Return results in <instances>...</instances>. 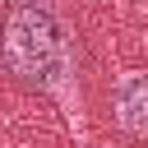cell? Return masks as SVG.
Masks as SVG:
<instances>
[{
    "label": "cell",
    "mask_w": 148,
    "mask_h": 148,
    "mask_svg": "<svg viewBox=\"0 0 148 148\" xmlns=\"http://www.w3.org/2000/svg\"><path fill=\"white\" fill-rule=\"evenodd\" d=\"M116 125L134 139H148V69H125L111 88Z\"/></svg>",
    "instance_id": "obj_2"
},
{
    "label": "cell",
    "mask_w": 148,
    "mask_h": 148,
    "mask_svg": "<svg viewBox=\"0 0 148 148\" xmlns=\"http://www.w3.org/2000/svg\"><path fill=\"white\" fill-rule=\"evenodd\" d=\"M0 56L9 74L28 88L60 102V111L79 125V60L65 18L46 0H9L0 23Z\"/></svg>",
    "instance_id": "obj_1"
}]
</instances>
